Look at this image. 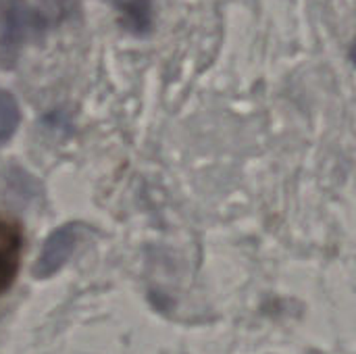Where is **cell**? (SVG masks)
I'll return each instance as SVG.
<instances>
[{
  "label": "cell",
  "mask_w": 356,
  "mask_h": 354,
  "mask_svg": "<svg viewBox=\"0 0 356 354\" xmlns=\"http://www.w3.org/2000/svg\"><path fill=\"white\" fill-rule=\"evenodd\" d=\"M83 234H86V225L77 223V221L54 230L48 236V240L44 242V248L35 263L33 275L44 280V277H50L52 273H56L71 259V255L77 248V244L81 242Z\"/></svg>",
  "instance_id": "6da1fadb"
},
{
  "label": "cell",
  "mask_w": 356,
  "mask_h": 354,
  "mask_svg": "<svg viewBox=\"0 0 356 354\" xmlns=\"http://www.w3.org/2000/svg\"><path fill=\"white\" fill-rule=\"evenodd\" d=\"M40 17L23 2L13 0L4 10V27L0 35V61H13L21 46L38 31Z\"/></svg>",
  "instance_id": "7a4b0ae2"
},
{
  "label": "cell",
  "mask_w": 356,
  "mask_h": 354,
  "mask_svg": "<svg viewBox=\"0 0 356 354\" xmlns=\"http://www.w3.org/2000/svg\"><path fill=\"white\" fill-rule=\"evenodd\" d=\"M23 250V234L21 227L0 215V296L13 286Z\"/></svg>",
  "instance_id": "3957f363"
},
{
  "label": "cell",
  "mask_w": 356,
  "mask_h": 354,
  "mask_svg": "<svg viewBox=\"0 0 356 354\" xmlns=\"http://www.w3.org/2000/svg\"><path fill=\"white\" fill-rule=\"evenodd\" d=\"M111 4L127 31L136 35H144L150 31L154 21L152 0H111Z\"/></svg>",
  "instance_id": "277c9868"
},
{
  "label": "cell",
  "mask_w": 356,
  "mask_h": 354,
  "mask_svg": "<svg viewBox=\"0 0 356 354\" xmlns=\"http://www.w3.org/2000/svg\"><path fill=\"white\" fill-rule=\"evenodd\" d=\"M19 104L15 100V96L6 90H0V144H4L15 129L19 127Z\"/></svg>",
  "instance_id": "5b68a950"
}]
</instances>
